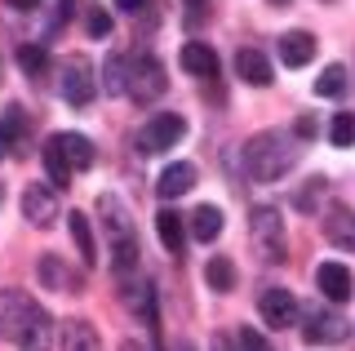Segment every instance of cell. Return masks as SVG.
Instances as JSON below:
<instances>
[{
  "instance_id": "8",
  "label": "cell",
  "mask_w": 355,
  "mask_h": 351,
  "mask_svg": "<svg viewBox=\"0 0 355 351\" xmlns=\"http://www.w3.org/2000/svg\"><path fill=\"white\" fill-rule=\"evenodd\" d=\"M120 284H125V302H129V311L138 316L142 325H147V334H151V338H160V311H155V289H151V280H142V276H125Z\"/></svg>"
},
{
  "instance_id": "30",
  "label": "cell",
  "mask_w": 355,
  "mask_h": 351,
  "mask_svg": "<svg viewBox=\"0 0 355 351\" xmlns=\"http://www.w3.org/2000/svg\"><path fill=\"white\" fill-rule=\"evenodd\" d=\"M18 134H22V112H18V107H9L5 120H0V156H9V147H14Z\"/></svg>"
},
{
  "instance_id": "25",
  "label": "cell",
  "mask_w": 355,
  "mask_h": 351,
  "mask_svg": "<svg viewBox=\"0 0 355 351\" xmlns=\"http://www.w3.org/2000/svg\"><path fill=\"white\" fill-rule=\"evenodd\" d=\"M205 280H209V289H214V293H231V289H236V267H231V258L214 254V258H209V267H205Z\"/></svg>"
},
{
  "instance_id": "21",
  "label": "cell",
  "mask_w": 355,
  "mask_h": 351,
  "mask_svg": "<svg viewBox=\"0 0 355 351\" xmlns=\"http://www.w3.org/2000/svg\"><path fill=\"white\" fill-rule=\"evenodd\" d=\"M222 227H227V218H222L218 205H200V209L191 214V236L200 240V245H214V240L222 236Z\"/></svg>"
},
{
  "instance_id": "14",
  "label": "cell",
  "mask_w": 355,
  "mask_h": 351,
  "mask_svg": "<svg viewBox=\"0 0 355 351\" xmlns=\"http://www.w3.org/2000/svg\"><path fill=\"white\" fill-rule=\"evenodd\" d=\"M324 240L338 249H347V254H355V214L347 209V205H329L324 214Z\"/></svg>"
},
{
  "instance_id": "19",
  "label": "cell",
  "mask_w": 355,
  "mask_h": 351,
  "mask_svg": "<svg viewBox=\"0 0 355 351\" xmlns=\"http://www.w3.org/2000/svg\"><path fill=\"white\" fill-rule=\"evenodd\" d=\"M155 232H160V245L169 249L173 258L182 254V245H187V223H182V214L160 209V214H155Z\"/></svg>"
},
{
  "instance_id": "15",
  "label": "cell",
  "mask_w": 355,
  "mask_h": 351,
  "mask_svg": "<svg viewBox=\"0 0 355 351\" xmlns=\"http://www.w3.org/2000/svg\"><path fill=\"white\" fill-rule=\"evenodd\" d=\"M191 187H196V164L191 160H178V164H169V169L160 173L155 196H160V200H178V196H187Z\"/></svg>"
},
{
  "instance_id": "2",
  "label": "cell",
  "mask_w": 355,
  "mask_h": 351,
  "mask_svg": "<svg viewBox=\"0 0 355 351\" xmlns=\"http://www.w3.org/2000/svg\"><path fill=\"white\" fill-rule=\"evenodd\" d=\"M249 240H253V254L262 262H284V214L275 205H258L249 214Z\"/></svg>"
},
{
  "instance_id": "34",
  "label": "cell",
  "mask_w": 355,
  "mask_h": 351,
  "mask_svg": "<svg viewBox=\"0 0 355 351\" xmlns=\"http://www.w3.org/2000/svg\"><path fill=\"white\" fill-rule=\"evenodd\" d=\"M315 129H320V125H315V116H302V120H297V125H293V134L306 142V138H315Z\"/></svg>"
},
{
  "instance_id": "24",
  "label": "cell",
  "mask_w": 355,
  "mask_h": 351,
  "mask_svg": "<svg viewBox=\"0 0 355 351\" xmlns=\"http://www.w3.org/2000/svg\"><path fill=\"white\" fill-rule=\"evenodd\" d=\"M62 351H103V338L89 320H71L62 334Z\"/></svg>"
},
{
  "instance_id": "35",
  "label": "cell",
  "mask_w": 355,
  "mask_h": 351,
  "mask_svg": "<svg viewBox=\"0 0 355 351\" xmlns=\"http://www.w3.org/2000/svg\"><path fill=\"white\" fill-rule=\"evenodd\" d=\"M5 5H9V9H18V14H31L40 0H5Z\"/></svg>"
},
{
  "instance_id": "16",
  "label": "cell",
  "mask_w": 355,
  "mask_h": 351,
  "mask_svg": "<svg viewBox=\"0 0 355 351\" xmlns=\"http://www.w3.org/2000/svg\"><path fill=\"white\" fill-rule=\"evenodd\" d=\"M236 71H240L244 85H253V89H266V85L275 80V76H271V62H266L262 49H240L236 53Z\"/></svg>"
},
{
  "instance_id": "31",
  "label": "cell",
  "mask_w": 355,
  "mask_h": 351,
  "mask_svg": "<svg viewBox=\"0 0 355 351\" xmlns=\"http://www.w3.org/2000/svg\"><path fill=\"white\" fill-rule=\"evenodd\" d=\"M324 191H329V182H324V178H311L306 187H297V191H293V205H297V209H315V200H320Z\"/></svg>"
},
{
  "instance_id": "22",
  "label": "cell",
  "mask_w": 355,
  "mask_h": 351,
  "mask_svg": "<svg viewBox=\"0 0 355 351\" xmlns=\"http://www.w3.org/2000/svg\"><path fill=\"white\" fill-rule=\"evenodd\" d=\"M311 58H315V40H311L306 31H288L280 40V62L284 67H306Z\"/></svg>"
},
{
  "instance_id": "36",
  "label": "cell",
  "mask_w": 355,
  "mask_h": 351,
  "mask_svg": "<svg viewBox=\"0 0 355 351\" xmlns=\"http://www.w3.org/2000/svg\"><path fill=\"white\" fill-rule=\"evenodd\" d=\"M142 5H147V0H116V9H125V14H138Z\"/></svg>"
},
{
  "instance_id": "27",
  "label": "cell",
  "mask_w": 355,
  "mask_h": 351,
  "mask_svg": "<svg viewBox=\"0 0 355 351\" xmlns=\"http://www.w3.org/2000/svg\"><path fill=\"white\" fill-rule=\"evenodd\" d=\"M18 67L27 71L31 80H36V76L49 71V49H44V45H22V49H18Z\"/></svg>"
},
{
  "instance_id": "33",
  "label": "cell",
  "mask_w": 355,
  "mask_h": 351,
  "mask_svg": "<svg viewBox=\"0 0 355 351\" xmlns=\"http://www.w3.org/2000/svg\"><path fill=\"white\" fill-rule=\"evenodd\" d=\"M240 351H271V343H266L258 329H240Z\"/></svg>"
},
{
  "instance_id": "12",
  "label": "cell",
  "mask_w": 355,
  "mask_h": 351,
  "mask_svg": "<svg viewBox=\"0 0 355 351\" xmlns=\"http://www.w3.org/2000/svg\"><path fill=\"white\" fill-rule=\"evenodd\" d=\"M98 214H103V227H107V249L133 240V223H129V209H125V200H120V196L103 191V196H98Z\"/></svg>"
},
{
  "instance_id": "23",
  "label": "cell",
  "mask_w": 355,
  "mask_h": 351,
  "mask_svg": "<svg viewBox=\"0 0 355 351\" xmlns=\"http://www.w3.org/2000/svg\"><path fill=\"white\" fill-rule=\"evenodd\" d=\"M40 280H44V289H53V293L80 289V280H76L71 271L62 267V258H58V254H44V258H40Z\"/></svg>"
},
{
  "instance_id": "5",
  "label": "cell",
  "mask_w": 355,
  "mask_h": 351,
  "mask_svg": "<svg viewBox=\"0 0 355 351\" xmlns=\"http://www.w3.org/2000/svg\"><path fill=\"white\" fill-rule=\"evenodd\" d=\"M58 94L67 98L71 107H89L98 94V80H94V67H89L85 53H71L62 62V80H58Z\"/></svg>"
},
{
  "instance_id": "32",
  "label": "cell",
  "mask_w": 355,
  "mask_h": 351,
  "mask_svg": "<svg viewBox=\"0 0 355 351\" xmlns=\"http://www.w3.org/2000/svg\"><path fill=\"white\" fill-rule=\"evenodd\" d=\"M89 36H94V40L111 36V14H107V9H94V14H89Z\"/></svg>"
},
{
  "instance_id": "20",
  "label": "cell",
  "mask_w": 355,
  "mask_h": 351,
  "mask_svg": "<svg viewBox=\"0 0 355 351\" xmlns=\"http://www.w3.org/2000/svg\"><path fill=\"white\" fill-rule=\"evenodd\" d=\"M67 227H71V240H76V254H80L85 267H94L98 262V240H94V227H89V218L85 214H67Z\"/></svg>"
},
{
  "instance_id": "4",
  "label": "cell",
  "mask_w": 355,
  "mask_h": 351,
  "mask_svg": "<svg viewBox=\"0 0 355 351\" xmlns=\"http://www.w3.org/2000/svg\"><path fill=\"white\" fill-rule=\"evenodd\" d=\"M182 134H187V120L173 116V112H160V116H151L147 125L138 129V151H142V156H160V151L178 147Z\"/></svg>"
},
{
  "instance_id": "18",
  "label": "cell",
  "mask_w": 355,
  "mask_h": 351,
  "mask_svg": "<svg viewBox=\"0 0 355 351\" xmlns=\"http://www.w3.org/2000/svg\"><path fill=\"white\" fill-rule=\"evenodd\" d=\"M18 347L22 351H49L53 347V320H49V311H40L27 320V329H22V338H18Z\"/></svg>"
},
{
  "instance_id": "13",
  "label": "cell",
  "mask_w": 355,
  "mask_h": 351,
  "mask_svg": "<svg viewBox=\"0 0 355 351\" xmlns=\"http://www.w3.org/2000/svg\"><path fill=\"white\" fill-rule=\"evenodd\" d=\"M315 289H320V298H329V302H347L355 293V276L342 267V262H320L315 267Z\"/></svg>"
},
{
  "instance_id": "28",
  "label": "cell",
  "mask_w": 355,
  "mask_h": 351,
  "mask_svg": "<svg viewBox=\"0 0 355 351\" xmlns=\"http://www.w3.org/2000/svg\"><path fill=\"white\" fill-rule=\"evenodd\" d=\"M329 142L333 147H355V116L351 112H338L329 120Z\"/></svg>"
},
{
  "instance_id": "26",
  "label": "cell",
  "mask_w": 355,
  "mask_h": 351,
  "mask_svg": "<svg viewBox=\"0 0 355 351\" xmlns=\"http://www.w3.org/2000/svg\"><path fill=\"white\" fill-rule=\"evenodd\" d=\"M342 89H347V67L329 62V67L315 76V94H320V98H342Z\"/></svg>"
},
{
  "instance_id": "17",
  "label": "cell",
  "mask_w": 355,
  "mask_h": 351,
  "mask_svg": "<svg viewBox=\"0 0 355 351\" xmlns=\"http://www.w3.org/2000/svg\"><path fill=\"white\" fill-rule=\"evenodd\" d=\"M178 58H182V67L191 76H218V53H214V45H205V40H187Z\"/></svg>"
},
{
  "instance_id": "37",
  "label": "cell",
  "mask_w": 355,
  "mask_h": 351,
  "mask_svg": "<svg viewBox=\"0 0 355 351\" xmlns=\"http://www.w3.org/2000/svg\"><path fill=\"white\" fill-rule=\"evenodd\" d=\"M214 351H236V347H231V338H227V334H218V338H214Z\"/></svg>"
},
{
  "instance_id": "41",
  "label": "cell",
  "mask_w": 355,
  "mask_h": 351,
  "mask_svg": "<svg viewBox=\"0 0 355 351\" xmlns=\"http://www.w3.org/2000/svg\"><path fill=\"white\" fill-rule=\"evenodd\" d=\"M0 196H5V187H0Z\"/></svg>"
},
{
  "instance_id": "9",
  "label": "cell",
  "mask_w": 355,
  "mask_h": 351,
  "mask_svg": "<svg viewBox=\"0 0 355 351\" xmlns=\"http://www.w3.org/2000/svg\"><path fill=\"white\" fill-rule=\"evenodd\" d=\"M258 311H262V325H271V329H288V325H297V316H302V307H297V298L288 289H262V298H258Z\"/></svg>"
},
{
  "instance_id": "29",
  "label": "cell",
  "mask_w": 355,
  "mask_h": 351,
  "mask_svg": "<svg viewBox=\"0 0 355 351\" xmlns=\"http://www.w3.org/2000/svg\"><path fill=\"white\" fill-rule=\"evenodd\" d=\"M125 71H129V58H120V53H111L103 62V85L107 94H125Z\"/></svg>"
},
{
  "instance_id": "40",
  "label": "cell",
  "mask_w": 355,
  "mask_h": 351,
  "mask_svg": "<svg viewBox=\"0 0 355 351\" xmlns=\"http://www.w3.org/2000/svg\"><path fill=\"white\" fill-rule=\"evenodd\" d=\"M271 5H288V0H271Z\"/></svg>"
},
{
  "instance_id": "39",
  "label": "cell",
  "mask_w": 355,
  "mask_h": 351,
  "mask_svg": "<svg viewBox=\"0 0 355 351\" xmlns=\"http://www.w3.org/2000/svg\"><path fill=\"white\" fill-rule=\"evenodd\" d=\"M187 5H191V9H200V5H205V0H187Z\"/></svg>"
},
{
  "instance_id": "1",
  "label": "cell",
  "mask_w": 355,
  "mask_h": 351,
  "mask_svg": "<svg viewBox=\"0 0 355 351\" xmlns=\"http://www.w3.org/2000/svg\"><path fill=\"white\" fill-rule=\"evenodd\" d=\"M297 160H302V138L284 134V129H266L244 147V169L253 182H280Z\"/></svg>"
},
{
  "instance_id": "10",
  "label": "cell",
  "mask_w": 355,
  "mask_h": 351,
  "mask_svg": "<svg viewBox=\"0 0 355 351\" xmlns=\"http://www.w3.org/2000/svg\"><path fill=\"white\" fill-rule=\"evenodd\" d=\"M44 151H53L71 173H85L89 164H94V142H89L85 134H53Z\"/></svg>"
},
{
  "instance_id": "11",
  "label": "cell",
  "mask_w": 355,
  "mask_h": 351,
  "mask_svg": "<svg viewBox=\"0 0 355 351\" xmlns=\"http://www.w3.org/2000/svg\"><path fill=\"white\" fill-rule=\"evenodd\" d=\"M22 218H27L31 227H53L58 223V196L53 187H40V182H31L27 191H22Z\"/></svg>"
},
{
  "instance_id": "3",
  "label": "cell",
  "mask_w": 355,
  "mask_h": 351,
  "mask_svg": "<svg viewBox=\"0 0 355 351\" xmlns=\"http://www.w3.org/2000/svg\"><path fill=\"white\" fill-rule=\"evenodd\" d=\"M164 89H169V80H164V67L151 58H133L129 71H125V94L133 98V103H155Z\"/></svg>"
},
{
  "instance_id": "7",
  "label": "cell",
  "mask_w": 355,
  "mask_h": 351,
  "mask_svg": "<svg viewBox=\"0 0 355 351\" xmlns=\"http://www.w3.org/2000/svg\"><path fill=\"white\" fill-rule=\"evenodd\" d=\"M302 334H306V343L338 347V343H347V338H351V320H347V316H338V311H320V307H311Z\"/></svg>"
},
{
  "instance_id": "38",
  "label": "cell",
  "mask_w": 355,
  "mask_h": 351,
  "mask_svg": "<svg viewBox=\"0 0 355 351\" xmlns=\"http://www.w3.org/2000/svg\"><path fill=\"white\" fill-rule=\"evenodd\" d=\"M120 351H142V343H125V347H120Z\"/></svg>"
},
{
  "instance_id": "6",
  "label": "cell",
  "mask_w": 355,
  "mask_h": 351,
  "mask_svg": "<svg viewBox=\"0 0 355 351\" xmlns=\"http://www.w3.org/2000/svg\"><path fill=\"white\" fill-rule=\"evenodd\" d=\"M40 311L36 298H27L22 289H0V338H22V329H27V320Z\"/></svg>"
}]
</instances>
